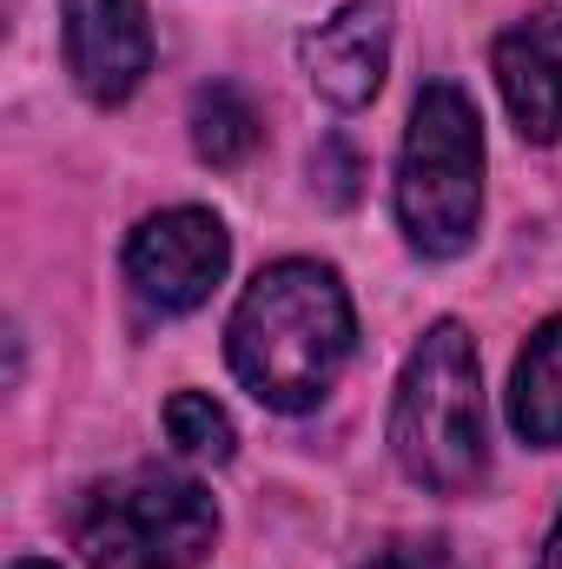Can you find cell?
<instances>
[{
    "instance_id": "cell-7",
    "label": "cell",
    "mask_w": 562,
    "mask_h": 569,
    "mask_svg": "<svg viewBox=\"0 0 562 569\" xmlns=\"http://www.w3.org/2000/svg\"><path fill=\"white\" fill-rule=\"evenodd\" d=\"M298 67L304 80L331 100V107H371L391 67V7L384 0H344L331 20H318L298 40Z\"/></svg>"
},
{
    "instance_id": "cell-2",
    "label": "cell",
    "mask_w": 562,
    "mask_h": 569,
    "mask_svg": "<svg viewBox=\"0 0 562 569\" xmlns=\"http://www.w3.org/2000/svg\"><path fill=\"white\" fill-rule=\"evenodd\" d=\"M391 457L418 490L436 497H463L483 483L490 425H483V365L470 325L436 318L411 345L391 391Z\"/></svg>"
},
{
    "instance_id": "cell-11",
    "label": "cell",
    "mask_w": 562,
    "mask_h": 569,
    "mask_svg": "<svg viewBox=\"0 0 562 569\" xmlns=\"http://www.w3.org/2000/svg\"><path fill=\"white\" fill-rule=\"evenodd\" d=\"M165 437H172L185 457H199V463H225L232 443H239L232 418H225L205 391H172V398H165Z\"/></svg>"
},
{
    "instance_id": "cell-1",
    "label": "cell",
    "mask_w": 562,
    "mask_h": 569,
    "mask_svg": "<svg viewBox=\"0 0 562 569\" xmlns=\"http://www.w3.org/2000/svg\"><path fill=\"white\" fill-rule=\"evenodd\" d=\"M358 351V311L351 291L318 259H279L239 291L225 325L232 378L265 411H311L331 398Z\"/></svg>"
},
{
    "instance_id": "cell-13",
    "label": "cell",
    "mask_w": 562,
    "mask_h": 569,
    "mask_svg": "<svg viewBox=\"0 0 562 569\" xmlns=\"http://www.w3.org/2000/svg\"><path fill=\"white\" fill-rule=\"evenodd\" d=\"M536 569H562V510H556V523H550V537H543V557H536Z\"/></svg>"
},
{
    "instance_id": "cell-4",
    "label": "cell",
    "mask_w": 562,
    "mask_h": 569,
    "mask_svg": "<svg viewBox=\"0 0 562 569\" xmlns=\"http://www.w3.org/2000/svg\"><path fill=\"white\" fill-rule=\"evenodd\" d=\"M219 537V510L205 483L179 470H120L93 483L73 510V543L93 569H192Z\"/></svg>"
},
{
    "instance_id": "cell-10",
    "label": "cell",
    "mask_w": 562,
    "mask_h": 569,
    "mask_svg": "<svg viewBox=\"0 0 562 569\" xmlns=\"http://www.w3.org/2000/svg\"><path fill=\"white\" fill-rule=\"evenodd\" d=\"M259 140H265V120L239 87L212 80V87L192 93V152L205 166H245L259 152Z\"/></svg>"
},
{
    "instance_id": "cell-12",
    "label": "cell",
    "mask_w": 562,
    "mask_h": 569,
    "mask_svg": "<svg viewBox=\"0 0 562 569\" xmlns=\"http://www.w3.org/2000/svg\"><path fill=\"white\" fill-rule=\"evenodd\" d=\"M358 569H463L443 543H430V537H398V543H384V550H371Z\"/></svg>"
},
{
    "instance_id": "cell-3",
    "label": "cell",
    "mask_w": 562,
    "mask_h": 569,
    "mask_svg": "<svg viewBox=\"0 0 562 569\" xmlns=\"http://www.w3.org/2000/svg\"><path fill=\"white\" fill-rule=\"evenodd\" d=\"M398 226L423 259H456L483 226V120L456 80H430L398 152Z\"/></svg>"
},
{
    "instance_id": "cell-9",
    "label": "cell",
    "mask_w": 562,
    "mask_h": 569,
    "mask_svg": "<svg viewBox=\"0 0 562 569\" xmlns=\"http://www.w3.org/2000/svg\"><path fill=\"white\" fill-rule=\"evenodd\" d=\"M510 430L536 450L562 443V318H543L510 371Z\"/></svg>"
},
{
    "instance_id": "cell-5",
    "label": "cell",
    "mask_w": 562,
    "mask_h": 569,
    "mask_svg": "<svg viewBox=\"0 0 562 569\" xmlns=\"http://www.w3.org/2000/svg\"><path fill=\"white\" fill-rule=\"evenodd\" d=\"M225 266H232V232L205 206L152 212L127 239V284H133V298H140L145 311H159V318L199 311L212 298V284L225 279Z\"/></svg>"
},
{
    "instance_id": "cell-14",
    "label": "cell",
    "mask_w": 562,
    "mask_h": 569,
    "mask_svg": "<svg viewBox=\"0 0 562 569\" xmlns=\"http://www.w3.org/2000/svg\"><path fill=\"white\" fill-rule=\"evenodd\" d=\"M7 569H60V563H40V557H20V563H7Z\"/></svg>"
},
{
    "instance_id": "cell-8",
    "label": "cell",
    "mask_w": 562,
    "mask_h": 569,
    "mask_svg": "<svg viewBox=\"0 0 562 569\" xmlns=\"http://www.w3.org/2000/svg\"><path fill=\"white\" fill-rule=\"evenodd\" d=\"M503 107L516 120V133L536 146L562 140V0H543L523 27H510L490 47Z\"/></svg>"
},
{
    "instance_id": "cell-6",
    "label": "cell",
    "mask_w": 562,
    "mask_h": 569,
    "mask_svg": "<svg viewBox=\"0 0 562 569\" xmlns=\"http://www.w3.org/2000/svg\"><path fill=\"white\" fill-rule=\"evenodd\" d=\"M60 53L73 87L93 107H120L152 73V13L145 0H60Z\"/></svg>"
}]
</instances>
